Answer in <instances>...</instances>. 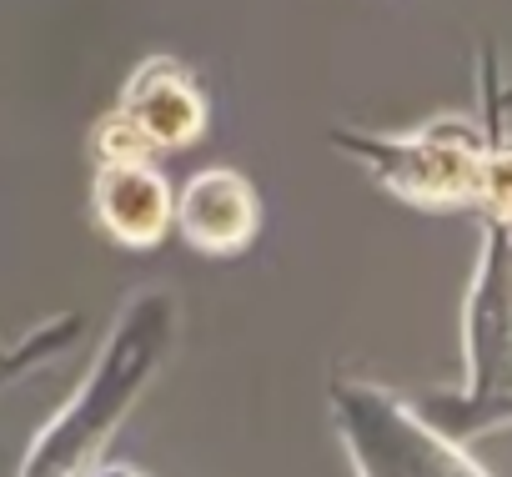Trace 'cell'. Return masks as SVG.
<instances>
[{
    "label": "cell",
    "mask_w": 512,
    "mask_h": 477,
    "mask_svg": "<svg viewBox=\"0 0 512 477\" xmlns=\"http://www.w3.org/2000/svg\"><path fill=\"white\" fill-rule=\"evenodd\" d=\"M171 322H176V307L166 292H146L131 302V312L116 322L111 342L101 347L86 387L56 412L51 432L36 437L26 472H81L101 457L106 437L131 412L146 377L156 372V362L171 342Z\"/></svg>",
    "instance_id": "obj_1"
},
{
    "label": "cell",
    "mask_w": 512,
    "mask_h": 477,
    "mask_svg": "<svg viewBox=\"0 0 512 477\" xmlns=\"http://www.w3.org/2000/svg\"><path fill=\"white\" fill-rule=\"evenodd\" d=\"M337 151L362 161L387 191H397L417 206H467L477 196V166L487 151V131L477 121L442 116L412 136L337 131Z\"/></svg>",
    "instance_id": "obj_2"
},
{
    "label": "cell",
    "mask_w": 512,
    "mask_h": 477,
    "mask_svg": "<svg viewBox=\"0 0 512 477\" xmlns=\"http://www.w3.org/2000/svg\"><path fill=\"white\" fill-rule=\"evenodd\" d=\"M337 427L347 437L357 472H387V477H477L482 462L432 427L422 412L402 407L397 397L367 387V382H337L332 387Z\"/></svg>",
    "instance_id": "obj_3"
},
{
    "label": "cell",
    "mask_w": 512,
    "mask_h": 477,
    "mask_svg": "<svg viewBox=\"0 0 512 477\" xmlns=\"http://www.w3.org/2000/svg\"><path fill=\"white\" fill-rule=\"evenodd\" d=\"M462 352H467V392L462 402H442L432 427H447L452 417L502 397L512 387V226L487 216L482 252L462 307Z\"/></svg>",
    "instance_id": "obj_4"
},
{
    "label": "cell",
    "mask_w": 512,
    "mask_h": 477,
    "mask_svg": "<svg viewBox=\"0 0 512 477\" xmlns=\"http://www.w3.org/2000/svg\"><path fill=\"white\" fill-rule=\"evenodd\" d=\"M171 216L181 221L186 242L196 252L226 257V252H241L256 236V191H251L246 176H236L226 166H211V171H196L186 181Z\"/></svg>",
    "instance_id": "obj_5"
},
{
    "label": "cell",
    "mask_w": 512,
    "mask_h": 477,
    "mask_svg": "<svg viewBox=\"0 0 512 477\" xmlns=\"http://www.w3.org/2000/svg\"><path fill=\"white\" fill-rule=\"evenodd\" d=\"M121 111L146 131L151 146H191L206 126L201 86L186 76L181 61H166V56H151L131 71L121 91Z\"/></svg>",
    "instance_id": "obj_6"
},
{
    "label": "cell",
    "mask_w": 512,
    "mask_h": 477,
    "mask_svg": "<svg viewBox=\"0 0 512 477\" xmlns=\"http://www.w3.org/2000/svg\"><path fill=\"white\" fill-rule=\"evenodd\" d=\"M91 206L96 221L106 226V236H116L121 247H156L166 226H171V186L161 171H151L146 161H116L96 171L91 186Z\"/></svg>",
    "instance_id": "obj_7"
},
{
    "label": "cell",
    "mask_w": 512,
    "mask_h": 477,
    "mask_svg": "<svg viewBox=\"0 0 512 477\" xmlns=\"http://www.w3.org/2000/svg\"><path fill=\"white\" fill-rule=\"evenodd\" d=\"M487 216L512 226V141H502L497 131H487V151L477 166V196H472Z\"/></svg>",
    "instance_id": "obj_8"
},
{
    "label": "cell",
    "mask_w": 512,
    "mask_h": 477,
    "mask_svg": "<svg viewBox=\"0 0 512 477\" xmlns=\"http://www.w3.org/2000/svg\"><path fill=\"white\" fill-rule=\"evenodd\" d=\"M156 146L146 141V131L116 106L111 116H101L96 121V131H91V156H96V166H116V161H146Z\"/></svg>",
    "instance_id": "obj_9"
},
{
    "label": "cell",
    "mask_w": 512,
    "mask_h": 477,
    "mask_svg": "<svg viewBox=\"0 0 512 477\" xmlns=\"http://www.w3.org/2000/svg\"><path fill=\"white\" fill-rule=\"evenodd\" d=\"M502 422H512V387L502 392V397H492V402H482V407H472V412H462V417H452L442 432L447 437H457V432H477V427H502Z\"/></svg>",
    "instance_id": "obj_10"
},
{
    "label": "cell",
    "mask_w": 512,
    "mask_h": 477,
    "mask_svg": "<svg viewBox=\"0 0 512 477\" xmlns=\"http://www.w3.org/2000/svg\"><path fill=\"white\" fill-rule=\"evenodd\" d=\"M0 357H6V352H0Z\"/></svg>",
    "instance_id": "obj_11"
}]
</instances>
